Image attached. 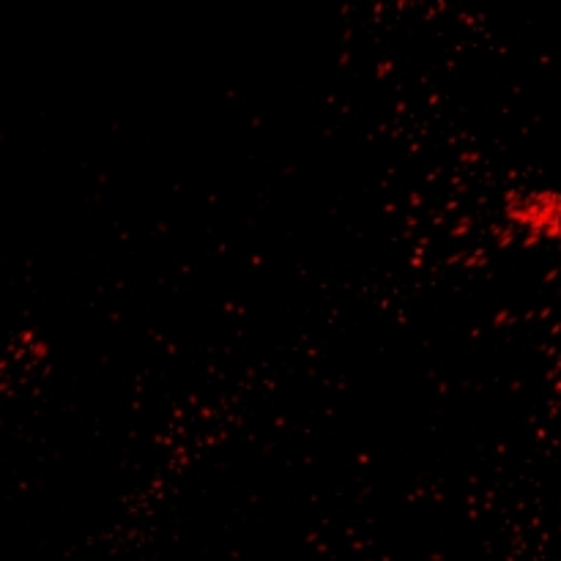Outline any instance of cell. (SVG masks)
I'll return each instance as SVG.
<instances>
[{
    "mask_svg": "<svg viewBox=\"0 0 561 561\" xmlns=\"http://www.w3.org/2000/svg\"><path fill=\"white\" fill-rule=\"evenodd\" d=\"M518 206L510 208L513 222L529 236L531 241H546L561 255V192L531 190L515 197Z\"/></svg>",
    "mask_w": 561,
    "mask_h": 561,
    "instance_id": "1",
    "label": "cell"
}]
</instances>
